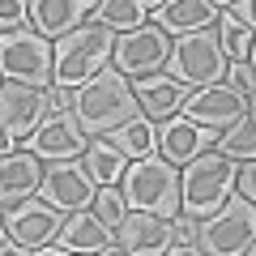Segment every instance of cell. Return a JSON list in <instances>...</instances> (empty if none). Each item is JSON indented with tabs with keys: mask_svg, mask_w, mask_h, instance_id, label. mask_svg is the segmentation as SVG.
I'll list each match as a JSON object with an SVG mask.
<instances>
[{
	"mask_svg": "<svg viewBox=\"0 0 256 256\" xmlns=\"http://www.w3.org/2000/svg\"><path fill=\"white\" fill-rule=\"evenodd\" d=\"M222 9L214 0H166L162 9H154V22L166 34H192V30H214Z\"/></svg>",
	"mask_w": 256,
	"mask_h": 256,
	"instance_id": "d6986e66",
	"label": "cell"
},
{
	"mask_svg": "<svg viewBox=\"0 0 256 256\" xmlns=\"http://www.w3.org/2000/svg\"><path fill=\"white\" fill-rule=\"evenodd\" d=\"M38 162L43 158L34 150H9L0 158V201H4V210L30 201L38 192V184H43V166Z\"/></svg>",
	"mask_w": 256,
	"mask_h": 256,
	"instance_id": "e0dca14e",
	"label": "cell"
},
{
	"mask_svg": "<svg viewBox=\"0 0 256 256\" xmlns=\"http://www.w3.org/2000/svg\"><path fill=\"white\" fill-rule=\"evenodd\" d=\"M137 98H141V111H146L154 124H162V120L180 116L184 102H188V86L175 82L171 73H150V77H137Z\"/></svg>",
	"mask_w": 256,
	"mask_h": 256,
	"instance_id": "ac0fdd59",
	"label": "cell"
},
{
	"mask_svg": "<svg viewBox=\"0 0 256 256\" xmlns=\"http://www.w3.org/2000/svg\"><path fill=\"white\" fill-rule=\"evenodd\" d=\"M94 214L107 222L111 230L128 218V201H124V188L120 184H98V196H94Z\"/></svg>",
	"mask_w": 256,
	"mask_h": 256,
	"instance_id": "484cf974",
	"label": "cell"
},
{
	"mask_svg": "<svg viewBox=\"0 0 256 256\" xmlns=\"http://www.w3.org/2000/svg\"><path fill=\"white\" fill-rule=\"evenodd\" d=\"M137 4H141V9H146V13H154V9H162L166 0H137Z\"/></svg>",
	"mask_w": 256,
	"mask_h": 256,
	"instance_id": "1f68e13d",
	"label": "cell"
},
{
	"mask_svg": "<svg viewBox=\"0 0 256 256\" xmlns=\"http://www.w3.org/2000/svg\"><path fill=\"white\" fill-rule=\"evenodd\" d=\"M128 162H132V158H128L124 150L116 146V141H107V137H90L86 166H90V175H94L98 184H120V180H124V171H128Z\"/></svg>",
	"mask_w": 256,
	"mask_h": 256,
	"instance_id": "44dd1931",
	"label": "cell"
},
{
	"mask_svg": "<svg viewBox=\"0 0 256 256\" xmlns=\"http://www.w3.org/2000/svg\"><path fill=\"white\" fill-rule=\"evenodd\" d=\"M0 22H4V30H22L30 22V4L26 0H0Z\"/></svg>",
	"mask_w": 256,
	"mask_h": 256,
	"instance_id": "83f0119b",
	"label": "cell"
},
{
	"mask_svg": "<svg viewBox=\"0 0 256 256\" xmlns=\"http://www.w3.org/2000/svg\"><path fill=\"white\" fill-rule=\"evenodd\" d=\"M124 188L128 210H146V214H162V218H175L184 210L180 205V166L162 154L150 158H132L120 180Z\"/></svg>",
	"mask_w": 256,
	"mask_h": 256,
	"instance_id": "3957f363",
	"label": "cell"
},
{
	"mask_svg": "<svg viewBox=\"0 0 256 256\" xmlns=\"http://www.w3.org/2000/svg\"><path fill=\"white\" fill-rule=\"evenodd\" d=\"M47 111H52V98H47V90L4 77V86H0V124H4V154H9V150H18V141H26L30 132L43 124Z\"/></svg>",
	"mask_w": 256,
	"mask_h": 256,
	"instance_id": "9c48e42d",
	"label": "cell"
},
{
	"mask_svg": "<svg viewBox=\"0 0 256 256\" xmlns=\"http://www.w3.org/2000/svg\"><path fill=\"white\" fill-rule=\"evenodd\" d=\"M107 141H116L128 158H150L158 150V128H154V120H150V116H137V120H128L124 128H116Z\"/></svg>",
	"mask_w": 256,
	"mask_h": 256,
	"instance_id": "7402d4cb",
	"label": "cell"
},
{
	"mask_svg": "<svg viewBox=\"0 0 256 256\" xmlns=\"http://www.w3.org/2000/svg\"><path fill=\"white\" fill-rule=\"evenodd\" d=\"M0 68H4V77H13V82L52 90L56 86V43L47 34H38L34 26L4 30V34H0Z\"/></svg>",
	"mask_w": 256,
	"mask_h": 256,
	"instance_id": "8992f818",
	"label": "cell"
},
{
	"mask_svg": "<svg viewBox=\"0 0 256 256\" xmlns=\"http://www.w3.org/2000/svg\"><path fill=\"white\" fill-rule=\"evenodd\" d=\"M235 192H239V196H248V201L256 205V158H248V166H239Z\"/></svg>",
	"mask_w": 256,
	"mask_h": 256,
	"instance_id": "f1b7e54d",
	"label": "cell"
},
{
	"mask_svg": "<svg viewBox=\"0 0 256 256\" xmlns=\"http://www.w3.org/2000/svg\"><path fill=\"white\" fill-rule=\"evenodd\" d=\"M226 82L235 86L239 94H252L256 90V68L248 60H230V68H226Z\"/></svg>",
	"mask_w": 256,
	"mask_h": 256,
	"instance_id": "4316f807",
	"label": "cell"
},
{
	"mask_svg": "<svg viewBox=\"0 0 256 256\" xmlns=\"http://www.w3.org/2000/svg\"><path fill=\"white\" fill-rule=\"evenodd\" d=\"M38 196H43L47 205H56V210L73 214V210L94 205V196H98V180H94L90 166L77 162V158H68V162H52V166L43 171Z\"/></svg>",
	"mask_w": 256,
	"mask_h": 256,
	"instance_id": "8fae6325",
	"label": "cell"
},
{
	"mask_svg": "<svg viewBox=\"0 0 256 256\" xmlns=\"http://www.w3.org/2000/svg\"><path fill=\"white\" fill-rule=\"evenodd\" d=\"M218 146V128H205V124H192L188 116H171L162 120V128H158V154L171 158L175 166L192 162L196 154H205V150Z\"/></svg>",
	"mask_w": 256,
	"mask_h": 256,
	"instance_id": "9a60e30c",
	"label": "cell"
},
{
	"mask_svg": "<svg viewBox=\"0 0 256 256\" xmlns=\"http://www.w3.org/2000/svg\"><path fill=\"white\" fill-rule=\"evenodd\" d=\"M248 64H252V68H256V38H252V52H248Z\"/></svg>",
	"mask_w": 256,
	"mask_h": 256,
	"instance_id": "836d02e7",
	"label": "cell"
},
{
	"mask_svg": "<svg viewBox=\"0 0 256 256\" xmlns=\"http://www.w3.org/2000/svg\"><path fill=\"white\" fill-rule=\"evenodd\" d=\"M230 13H235L248 30H256V0H235V4H230Z\"/></svg>",
	"mask_w": 256,
	"mask_h": 256,
	"instance_id": "f546056e",
	"label": "cell"
},
{
	"mask_svg": "<svg viewBox=\"0 0 256 256\" xmlns=\"http://www.w3.org/2000/svg\"><path fill=\"white\" fill-rule=\"evenodd\" d=\"M64 218H68L64 210H56V205H47L43 196H38V201H22V205H13V210H4V230L18 239L22 252H38V248H47L52 239H60Z\"/></svg>",
	"mask_w": 256,
	"mask_h": 256,
	"instance_id": "7c38bea8",
	"label": "cell"
},
{
	"mask_svg": "<svg viewBox=\"0 0 256 256\" xmlns=\"http://www.w3.org/2000/svg\"><path fill=\"white\" fill-rule=\"evenodd\" d=\"M218 150H222L226 158H235V162L256 158V120L244 116V120H235L226 132H218Z\"/></svg>",
	"mask_w": 256,
	"mask_h": 256,
	"instance_id": "603a6c76",
	"label": "cell"
},
{
	"mask_svg": "<svg viewBox=\"0 0 256 256\" xmlns=\"http://www.w3.org/2000/svg\"><path fill=\"white\" fill-rule=\"evenodd\" d=\"M116 239H120V252L124 256H158V252H166V244L175 239V226L162 214L128 210V218L116 226Z\"/></svg>",
	"mask_w": 256,
	"mask_h": 256,
	"instance_id": "5bb4252c",
	"label": "cell"
},
{
	"mask_svg": "<svg viewBox=\"0 0 256 256\" xmlns=\"http://www.w3.org/2000/svg\"><path fill=\"white\" fill-rule=\"evenodd\" d=\"M218 22H222L218 34H222V47H226V56H230V60H248V52H252V30H248L230 9H222V18H218Z\"/></svg>",
	"mask_w": 256,
	"mask_h": 256,
	"instance_id": "d4e9b609",
	"label": "cell"
},
{
	"mask_svg": "<svg viewBox=\"0 0 256 256\" xmlns=\"http://www.w3.org/2000/svg\"><path fill=\"white\" fill-rule=\"evenodd\" d=\"M94 22H102L111 30H137V26H146V9L137 0H98Z\"/></svg>",
	"mask_w": 256,
	"mask_h": 256,
	"instance_id": "cb8c5ba5",
	"label": "cell"
},
{
	"mask_svg": "<svg viewBox=\"0 0 256 256\" xmlns=\"http://www.w3.org/2000/svg\"><path fill=\"white\" fill-rule=\"evenodd\" d=\"M235 180H239L235 158H226L218 146L205 150V154H196L192 162H184V171H180V205H184V214H192L196 222L210 218V214H218L222 205L235 196Z\"/></svg>",
	"mask_w": 256,
	"mask_h": 256,
	"instance_id": "7a4b0ae2",
	"label": "cell"
},
{
	"mask_svg": "<svg viewBox=\"0 0 256 256\" xmlns=\"http://www.w3.org/2000/svg\"><path fill=\"white\" fill-rule=\"evenodd\" d=\"M47 98H52V107H73V90H68V86H52Z\"/></svg>",
	"mask_w": 256,
	"mask_h": 256,
	"instance_id": "4dcf8cb0",
	"label": "cell"
},
{
	"mask_svg": "<svg viewBox=\"0 0 256 256\" xmlns=\"http://www.w3.org/2000/svg\"><path fill=\"white\" fill-rule=\"evenodd\" d=\"M175 82H184L188 90L201 86H218L230 68V56L222 47L218 30H192V34H175L171 43V60H166Z\"/></svg>",
	"mask_w": 256,
	"mask_h": 256,
	"instance_id": "5b68a950",
	"label": "cell"
},
{
	"mask_svg": "<svg viewBox=\"0 0 256 256\" xmlns=\"http://www.w3.org/2000/svg\"><path fill=\"white\" fill-rule=\"evenodd\" d=\"M180 116H188L192 124H205V128H218V132H226L235 120L248 116V94H239L230 82L201 86V90H192V94H188V102H184Z\"/></svg>",
	"mask_w": 256,
	"mask_h": 256,
	"instance_id": "4fadbf2b",
	"label": "cell"
},
{
	"mask_svg": "<svg viewBox=\"0 0 256 256\" xmlns=\"http://www.w3.org/2000/svg\"><path fill=\"white\" fill-rule=\"evenodd\" d=\"M214 4H218V9H230V4H235V0H214Z\"/></svg>",
	"mask_w": 256,
	"mask_h": 256,
	"instance_id": "e575fe53",
	"label": "cell"
},
{
	"mask_svg": "<svg viewBox=\"0 0 256 256\" xmlns=\"http://www.w3.org/2000/svg\"><path fill=\"white\" fill-rule=\"evenodd\" d=\"M248 252H252V256H256V239H252V248H248Z\"/></svg>",
	"mask_w": 256,
	"mask_h": 256,
	"instance_id": "d590c367",
	"label": "cell"
},
{
	"mask_svg": "<svg viewBox=\"0 0 256 256\" xmlns=\"http://www.w3.org/2000/svg\"><path fill=\"white\" fill-rule=\"evenodd\" d=\"M73 116L82 120V128L90 137H111L116 128H124L128 120L146 116V111H141L137 86L120 68H102L98 77H90L86 86L73 90Z\"/></svg>",
	"mask_w": 256,
	"mask_h": 256,
	"instance_id": "6da1fadb",
	"label": "cell"
},
{
	"mask_svg": "<svg viewBox=\"0 0 256 256\" xmlns=\"http://www.w3.org/2000/svg\"><path fill=\"white\" fill-rule=\"evenodd\" d=\"M166 60H171V34H166L158 22H146V26H137V30H120L116 34L111 68H120L128 82L166 68Z\"/></svg>",
	"mask_w": 256,
	"mask_h": 256,
	"instance_id": "ba28073f",
	"label": "cell"
},
{
	"mask_svg": "<svg viewBox=\"0 0 256 256\" xmlns=\"http://www.w3.org/2000/svg\"><path fill=\"white\" fill-rule=\"evenodd\" d=\"M248 116H252V120H256V90H252V94H248Z\"/></svg>",
	"mask_w": 256,
	"mask_h": 256,
	"instance_id": "d6a6232c",
	"label": "cell"
},
{
	"mask_svg": "<svg viewBox=\"0 0 256 256\" xmlns=\"http://www.w3.org/2000/svg\"><path fill=\"white\" fill-rule=\"evenodd\" d=\"M111 52H116V30L102 22H86L82 30L56 38V86L68 90L86 86L111 64Z\"/></svg>",
	"mask_w": 256,
	"mask_h": 256,
	"instance_id": "277c9868",
	"label": "cell"
},
{
	"mask_svg": "<svg viewBox=\"0 0 256 256\" xmlns=\"http://www.w3.org/2000/svg\"><path fill=\"white\" fill-rule=\"evenodd\" d=\"M26 150H34L47 162H68V158H82L90 150V132L73 116V107H52L47 120L26 137Z\"/></svg>",
	"mask_w": 256,
	"mask_h": 256,
	"instance_id": "30bf717a",
	"label": "cell"
},
{
	"mask_svg": "<svg viewBox=\"0 0 256 256\" xmlns=\"http://www.w3.org/2000/svg\"><path fill=\"white\" fill-rule=\"evenodd\" d=\"M94 9H98V0H30V26L56 43V38L82 30L86 22H94Z\"/></svg>",
	"mask_w": 256,
	"mask_h": 256,
	"instance_id": "2e32d148",
	"label": "cell"
},
{
	"mask_svg": "<svg viewBox=\"0 0 256 256\" xmlns=\"http://www.w3.org/2000/svg\"><path fill=\"white\" fill-rule=\"evenodd\" d=\"M256 239V205L248 196H230L218 214L201 218V235H196V248L210 256H244Z\"/></svg>",
	"mask_w": 256,
	"mask_h": 256,
	"instance_id": "52a82bcc",
	"label": "cell"
},
{
	"mask_svg": "<svg viewBox=\"0 0 256 256\" xmlns=\"http://www.w3.org/2000/svg\"><path fill=\"white\" fill-rule=\"evenodd\" d=\"M111 235H116V230L94 214V205L73 210L68 218H64V226H60V244L68 248V252H107Z\"/></svg>",
	"mask_w": 256,
	"mask_h": 256,
	"instance_id": "ffe728a7",
	"label": "cell"
}]
</instances>
